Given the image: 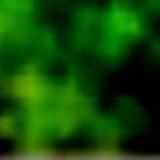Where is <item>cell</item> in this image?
Returning a JSON list of instances; mask_svg holds the SVG:
<instances>
[{
  "mask_svg": "<svg viewBox=\"0 0 160 160\" xmlns=\"http://www.w3.org/2000/svg\"><path fill=\"white\" fill-rule=\"evenodd\" d=\"M0 94L13 107V135L32 138V151H47V138L69 135L94 119L91 101L75 85L53 82L35 63L16 66L3 75Z\"/></svg>",
  "mask_w": 160,
  "mask_h": 160,
  "instance_id": "obj_1",
  "label": "cell"
},
{
  "mask_svg": "<svg viewBox=\"0 0 160 160\" xmlns=\"http://www.w3.org/2000/svg\"><path fill=\"white\" fill-rule=\"evenodd\" d=\"M32 22V0H0V53L22 41Z\"/></svg>",
  "mask_w": 160,
  "mask_h": 160,
  "instance_id": "obj_2",
  "label": "cell"
}]
</instances>
